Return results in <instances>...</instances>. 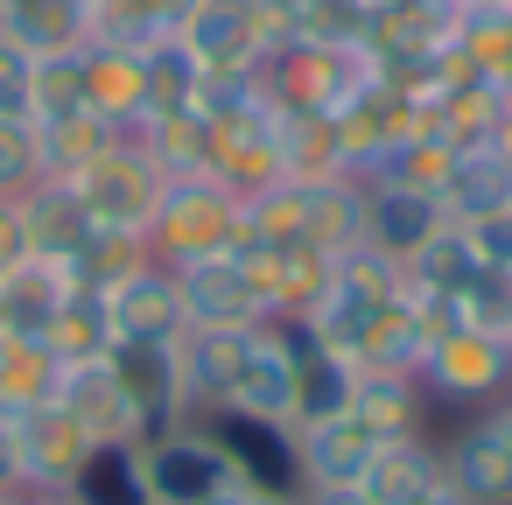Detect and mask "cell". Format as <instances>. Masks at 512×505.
Segmentation results:
<instances>
[{
  "mask_svg": "<svg viewBox=\"0 0 512 505\" xmlns=\"http://www.w3.org/2000/svg\"><path fill=\"white\" fill-rule=\"evenodd\" d=\"M57 386H64V358L43 337H0V414L8 421L50 407Z\"/></svg>",
  "mask_w": 512,
  "mask_h": 505,
  "instance_id": "22",
  "label": "cell"
},
{
  "mask_svg": "<svg viewBox=\"0 0 512 505\" xmlns=\"http://www.w3.org/2000/svg\"><path fill=\"white\" fill-rule=\"evenodd\" d=\"M232 505H302V491H239Z\"/></svg>",
  "mask_w": 512,
  "mask_h": 505,
  "instance_id": "39",
  "label": "cell"
},
{
  "mask_svg": "<svg viewBox=\"0 0 512 505\" xmlns=\"http://www.w3.org/2000/svg\"><path fill=\"white\" fill-rule=\"evenodd\" d=\"M204 428H211L218 449L232 456L239 491H302V470H295V428L239 421V414H204Z\"/></svg>",
  "mask_w": 512,
  "mask_h": 505,
  "instance_id": "15",
  "label": "cell"
},
{
  "mask_svg": "<svg viewBox=\"0 0 512 505\" xmlns=\"http://www.w3.org/2000/svg\"><path fill=\"white\" fill-rule=\"evenodd\" d=\"M71 190H78V204L92 211V225L99 232H141L148 239V218H155V204H162V190H169V176L155 169V155L134 141V134H120V141H106L78 176H64Z\"/></svg>",
  "mask_w": 512,
  "mask_h": 505,
  "instance_id": "4",
  "label": "cell"
},
{
  "mask_svg": "<svg viewBox=\"0 0 512 505\" xmlns=\"http://www.w3.org/2000/svg\"><path fill=\"white\" fill-rule=\"evenodd\" d=\"M449 232V211H442V197L435 190H407V183H365V239L358 246H372V253H386V260H414L428 239H442Z\"/></svg>",
  "mask_w": 512,
  "mask_h": 505,
  "instance_id": "14",
  "label": "cell"
},
{
  "mask_svg": "<svg viewBox=\"0 0 512 505\" xmlns=\"http://www.w3.org/2000/svg\"><path fill=\"white\" fill-rule=\"evenodd\" d=\"M505 15H512V0H505Z\"/></svg>",
  "mask_w": 512,
  "mask_h": 505,
  "instance_id": "42",
  "label": "cell"
},
{
  "mask_svg": "<svg viewBox=\"0 0 512 505\" xmlns=\"http://www.w3.org/2000/svg\"><path fill=\"white\" fill-rule=\"evenodd\" d=\"M64 365H92V358H106L113 351V316H106V295L99 288H71V302L57 309V323H50V337H43Z\"/></svg>",
  "mask_w": 512,
  "mask_h": 505,
  "instance_id": "30",
  "label": "cell"
},
{
  "mask_svg": "<svg viewBox=\"0 0 512 505\" xmlns=\"http://www.w3.org/2000/svg\"><path fill=\"white\" fill-rule=\"evenodd\" d=\"M22 449H15V421L0 414V498H22Z\"/></svg>",
  "mask_w": 512,
  "mask_h": 505,
  "instance_id": "36",
  "label": "cell"
},
{
  "mask_svg": "<svg viewBox=\"0 0 512 505\" xmlns=\"http://www.w3.org/2000/svg\"><path fill=\"white\" fill-rule=\"evenodd\" d=\"M421 393L428 407H449V414H484L498 400H512V344L498 330H477V323H449L428 337L421 351Z\"/></svg>",
  "mask_w": 512,
  "mask_h": 505,
  "instance_id": "3",
  "label": "cell"
},
{
  "mask_svg": "<svg viewBox=\"0 0 512 505\" xmlns=\"http://www.w3.org/2000/svg\"><path fill=\"white\" fill-rule=\"evenodd\" d=\"M365 85H379V64L365 43H281L260 64V92L274 113H309L337 120Z\"/></svg>",
  "mask_w": 512,
  "mask_h": 505,
  "instance_id": "2",
  "label": "cell"
},
{
  "mask_svg": "<svg viewBox=\"0 0 512 505\" xmlns=\"http://www.w3.org/2000/svg\"><path fill=\"white\" fill-rule=\"evenodd\" d=\"M365 8H393V0H365Z\"/></svg>",
  "mask_w": 512,
  "mask_h": 505,
  "instance_id": "41",
  "label": "cell"
},
{
  "mask_svg": "<svg viewBox=\"0 0 512 505\" xmlns=\"http://www.w3.org/2000/svg\"><path fill=\"white\" fill-rule=\"evenodd\" d=\"M246 239V197L225 190L218 176H169L155 218H148V253L162 267H197L225 260Z\"/></svg>",
  "mask_w": 512,
  "mask_h": 505,
  "instance_id": "1",
  "label": "cell"
},
{
  "mask_svg": "<svg viewBox=\"0 0 512 505\" xmlns=\"http://www.w3.org/2000/svg\"><path fill=\"white\" fill-rule=\"evenodd\" d=\"M211 176L239 197L281 183V113L267 106V92L246 106V113H225L211 120Z\"/></svg>",
  "mask_w": 512,
  "mask_h": 505,
  "instance_id": "10",
  "label": "cell"
},
{
  "mask_svg": "<svg viewBox=\"0 0 512 505\" xmlns=\"http://www.w3.org/2000/svg\"><path fill=\"white\" fill-rule=\"evenodd\" d=\"M141 260H155L141 232H92V239L78 246V260H71V281H78V288H99V295H106V288H113V281H127V274H134Z\"/></svg>",
  "mask_w": 512,
  "mask_h": 505,
  "instance_id": "31",
  "label": "cell"
},
{
  "mask_svg": "<svg viewBox=\"0 0 512 505\" xmlns=\"http://www.w3.org/2000/svg\"><path fill=\"white\" fill-rule=\"evenodd\" d=\"M57 407H64L92 442H134V435H127V400H120V379H113L106 358H92V365H64Z\"/></svg>",
  "mask_w": 512,
  "mask_h": 505,
  "instance_id": "23",
  "label": "cell"
},
{
  "mask_svg": "<svg viewBox=\"0 0 512 505\" xmlns=\"http://www.w3.org/2000/svg\"><path fill=\"white\" fill-rule=\"evenodd\" d=\"M442 211H449V225H477L491 211H512V162H498L491 148H463L449 183H442Z\"/></svg>",
  "mask_w": 512,
  "mask_h": 505,
  "instance_id": "24",
  "label": "cell"
},
{
  "mask_svg": "<svg viewBox=\"0 0 512 505\" xmlns=\"http://www.w3.org/2000/svg\"><path fill=\"white\" fill-rule=\"evenodd\" d=\"M106 365H113V379H120V400H127V435H134V449L190 421L183 372H176V344H113V351H106Z\"/></svg>",
  "mask_w": 512,
  "mask_h": 505,
  "instance_id": "8",
  "label": "cell"
},
{
  "mask_svg": "<svg viewBox=\"0 0 512 505\" xmlns=\"http://www.w3.org/2000/svg\"><path fill=\"white\" fill-rule=\"evenodd\" d=\"M302 505H365L358 484H337V491H302Z\"/></svg>",
  "mask_w": 512,
  "mask_h": 505,
  "instance_id": "38",
  "label": "cell"
},
{
  "mask_svg": "<svg viewBox=\"0 0 512 505\" xmlns=\"http://www.w3.org/2000/svg\"><path fill=\"white\" fill-rule=\"evenodd\" d=\"M71 505H148V477H141V449L134 442H99L85 456V470L64 491Z\"/></svg>",
  "mask_w": 512,
  "mask_h": 505,
  "instance_id": "28",
  "label": "cell"
},
{
  "mask_svg": "<svg viewBox=\"0 0 512 505\" xmlns=\"http://www.w3.org/2000/svg\"><path fill=\"white\" fill-rule=\"evenodd\" d=\"M211 414H239V421H274L295 428V351L281 337V323H260L225 379V400Z\"/></svg>",
  "mask_w": 512,
  "mask_h": 505,
  "instance_id": "9",
  "label": "cell"
},
{
  "mask_svg": "<svg viewBox=\"0 0 512 505\" xmlns=\"http://www.w3.org/2000/svg\"><path fill=\"white\" fill-rule=\"evenodd\" d=\"M15 449H22V484H29V491H71V477L85 470V456H92L99 442L50 400V407H36V414L15 421Z\"/></svg>",
  "mask_w": 512,
  "mask_h": 505,
  "instance_id": "16",
  "label": "cell"
},
{
  "mask_svg": "<svg viewBox=\"0 0 512 505\" xmlns=\"http://www.w3.org/2000/svg\"><path fill=\"white\" fill-rule=\"evenodd\" d=\"M134 141L155 155L162 176H211V120L190 106V113H155L134 127Z\"/></svg>",
  "mask_w": 512,
  "mask_h": 505,
  "instance_id": "26",
  "label": "cell"
},
{
  "mask_svg": "<svg viewBox=\"0 0 512 505\" xmlns=\"http://www.w3.org/2000/svg\"><path fill=\"white\" fill-rule=\"evenodd\" d=\"M22 260H36L29 253V232H22V211H15V197H0V281H8Z\"/></svg>",
  "mask_w": 512,
  "mask_h": 505,
  "instance_id": "35",
  "label": "cell"
},
{
  "mask_svg": "<svg viewBox=\"0 0 512 505\" xmlns=\"http://www.w3.org/2000/svg\"><path fill=\"white\" fill-rule=\"evenodd\" d=\"M449 64L470 78H491L498 92L512 85V15L505 8H470L449 36Z\"/></svg>",
  "mask_w": 512,
  "mask_h": 505,
  "instance_id": "27",
  "label": "cell"
},
{
  "mask_svg": "<svg viewBox=\"0 0 512 505\" xmlns=\"http://www.w3.org/2000/svg\"><path fill=\"white\" fill-rule=\"evenodd\" d=\"M351 421L386 449V442H407V435H428V393L414 372H358L351 386Z\"/></svg>",
  "mask_w": 512,
  "mask_h": 505,
  "instance_id": "20",
  "label": "cell"
},
{
  "mask_svg": "<svg viewBox=\"0 0 512 505\" xmlns=\"http://www.w3.org/2000/svg\"><path fill=\"white\" fill-rule=\"evenodd\" d=\"M176 288H183V323L190 330H260L267 323V302H260L239 253L176 267Z\"/></svg>",
  "mask_w": 512,
  "mask_h": 505,
  "instance_id": "11",
  "label": "cell"
},
{
  "mask_svg": "<svg viewBox=\"0 0 512 505\" xmlns=\"http://www.w3.org/2000/svg\"><path fill=\"white\" fill-rule=\"evenodd\" d=\"M78 92H85V113L92 120H106L113 134H134L148 120L141 43H85L78 50Z\"/></svg>",
  "mask_w": 512,
  "mask_h": 505,
  "instance_id": "13",
  "label": "cell"
},
{
  "mask_svg": "<svg viewBox=\"0 0 512 505\" xmlns=\"http://www.w3.org/2000/svg\"><path fill=\"white\" fill-rule=\"evenodd\" d=\"M29 183H43V141L29 120H0V197H22Z\"/></svg>",
  "mask_w": 512,
  "mask_h": 505,
  "instance_id": "32",
  "label": "cell"
},
{
  "mask_svg": "<svg viewBox=\"0 0 512 505\" xmlns=\"http://www.w3.org/2000/svg\"><path fill=\"white\" fill-rule=\"evenodd\" d=\"M141 71H148V120L155 113H190L197 92H204V64L183 50V36L141 43Z\"/></svg>",
  "mask_w": 512,
  "mask_h": 505,
  "instance_id": "29",
  "label": "cell"
},
{
  "mask_svg": "<svg viewBox=\"0 0 512 505\" xmlns=\"http://www.w3.org/2000/svg\"><path fill=\"white\" fill-rule=\"evenodd\" d=\"M29 78H36V57L0 43V120H29Z\"/></svg>",
  "mask_w": 512,
  "mask_h": 505,
  "instance_id": "34",
  "label": "cell"
},
{
  "mask_svg": "<svg viewBox=\"0 0 512 505\" xmlns=\"http://www.w3.org/2000/svg\"><path fill=\"white\" fill-rule=\"evenodd\" d=\"M15 211H22L29 253H36V260H57V267H71V260H78V246L99 232V225H92V211L78 204V190H71L64 176L29 183V190L15 197Z\"/></svg>",
  "mask_w": 512,
  "mask_h": 505,
  "instance_id": "17",
  "label": "cell"
},
{
  "mask_svg": "<svg viewBox=\"0 0 512 505\" xmlns=\"http://www.w3.org/2000/svg\"><path fill=\"white\" fill-rule=\"evenodd\" d=\"M141 477H148V505H232L239 498V470L204 421H183L141 442Z\"/></svg>",
  "mask_w": 512,
  "mask_h": 505,
  "instance_id": "5",
  "label": "cell"
},
{
  "mask_svg": "<svg viewBox=\"0 0 512 505\" xmlns=\"http://www.w3.org/2000/svg\"><path fill=\"white\" fill-rule=\"evenodd\" d=\"M407 505H470V498H463V491H456L449 477H435V484H421V491H414Z\"/></svg>",
  "mask_w": 512,
  "mask_h": 505,
  "instance_id": "37",
  "label": "cell"
},
{
  "mask_svg": "<svg viewBox=\"0 0 512 505\" xmlns=\"http://www.w3.org/2000/svg\"><path fill=\"white\" fill-rule=\"evenodd\" d=\"M372 456H379V442H372L351 414H330V421L295 428V470H302V491H337V484H358Z\"/></svg>",
  "mask_w": 512,
  "mask_h": 505,
  "instance_id": "19",
  "label": "cell"
},
{
  "mask_svg": "<svg viewBox=\"0 0 512 505\" xmlns=\"http://www.w3.org/2000/svg\"><path fill=\"white\" fill-rule=\"evenodd\" d=\"M176 36L204 71H232V78H260V64L288 43L267 0H190Z\"/></svg>",
  "mask_w": 512,
  "mask_h": 505,
  "instance_id": "6",
  "label": "cell"
},
{
  "mask_svg": "<svg viewBox=\"0 0 512 505\" xmlns=\"http://www.w3.org/2000/svg\"><path fill=\"white\" fill-rule=\"evenodd\" d=\"M442 477V449H435V435H407V442H386L372 463H365V477H358V491H365V505H407L421 484H435Z\"/></svg>",
  "mask_w": 512,
  "mask_h": 505,
  "instance_id": "25",
  "label": "cell"
},
{
  "mask_svg": "<svg viewBox=\"0 0 512 505\" xmlns=\"http://www.w3.org/2000/svg\"><path fill=\"white\" fill-rule=\"evenodd\" d=\"M0 43L22 57H78L92 43V0H0Z\"/></svg>",
  "mask_w": 512,
  "mask_h": 505,
  "instance_id": "18",
  "label": "cell"
},
{
  "mask_svg": "<svg viewBox=\"0 0 512 505\" xmlns=\"http://www.w3.org/2000/svg\"><path fill=\"white\" fill-rule=\"evenodd\" d=\"M71 267L57 260H22L8 281H0V337H50L57 309L71 302Z\"/></svg>",
  "mask_w": 512,
  "mask_h": 505,
  "instance_id": "21",
  "label": "cell"
},
{
  "mask_svg": "<svg viewBox=\"0 0 512 505\" xmlns=\"http://www.w3.org/2000/svg\"><path fill=\"white\" fill-rule=\"evenodd\" d=\"M456 232L470 239V253H477V267H484V274H505V281H512V211H491V218L456 225Z\"/></svg>",
  "mask_w": 512,
  "mask_h": 505,
  "instance_id": "33",
  "label": "cell"
},
{
  "mask_svg": "<svg viewBox=\"0 0 512 505\" xmlns=\"http://www.w3.org/2000/svg\"><path fill=\"white\" fill-rule=\"evenodd\" d=\"M435 449H442V477L470 505H512V400L463 414L449 435H435Z\"/></svg>",
  "mask_w": 512,
  "mask_h": 505,
  "instance_id": "7",
  "label": "cell"
},
{
  "mask_svg": "<svg viewBox=\"0 0 512 505\" xmlns=\"http://www.w3.org/2000/svg\"><path fill=\"white\" fill-rule=\"evenodd\" d=\"M106 316H113V344H176V337L190 330V323H183L176 267L141 260L127 281L106 288Z\"/></svg>",
  "mask_w": 512,
  "mask_h": 505,
  "instance_id": "12",
  "label": "cell"
},
{
  "mask_svg": "<svg viewBox=\"0 0 512 505\" xmlns=\"http://www.w3.org/2000/svg\"><path fill=\"white\" fill-rule=\"evenodd\" d=\"M15 505H71V498H64V491H22Z\"/></svg>",
  "mask_w": 512,
  "mask_h": 505,
  "instance_id": "40",
  "label": "cell"
}]
</instances>
